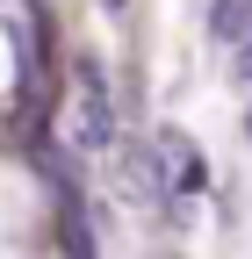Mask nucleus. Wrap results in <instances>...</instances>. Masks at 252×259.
<instances>
[{
	"mask_svg": "<svg viewBox=\"0 0 252 259\" xmlns=\"http://www.w3.org/2000/svg\"><path fill=\"white\" fill-rule=\"evenodd\" d=\"M122 187H130V202H166L173 194V158H166L159 137L122 151Z\"/></svg>",
	"mask_w": 252,
	"mask_h": 259,
	"instance_id": "obj_1",
	"label": "nucleus"
},
{
	"mask_svg": "<svg viewBox=\"0 0 252 259\" xmlns=\"http://www.w3.org/2000/svg\"><path fill=\"white\" fill-rule=\"evenodd\" d=\"M72 144H79V151H108V144H115V108H108L101 87L79 94V108H72Z\"/></svg>",
	"mask_w": 252,
	"mask_h": 259,
	"instance_id": "obj_2",
	"label": "nucleus"
},
{
	"mask_svg": "<svg viewBox=\"0 0 252 259\" xmlns=\"http://www.w3.org/2000/svg\"><path fill=\"white\" fill-rule=\"evenodd\" d=\"M209 36L216 44H245L252 36V0H209Z\"/></svg>",
	"mask_w": 252,
	"mask_h": 259,
	"instance_id": "obj_3",
	"label": "nucleus"
},
{
	"mask_svg": "<svg viewBox=\"0 0 252 259\" xmlns=\"http://www.w3.org/2000/svg\"><path fill=\"white\" fill-rule=\"evenodd\" d=\"M238 87H245V94H252V36H245V44H238Z\"/></svg>",
	"mask_w": 252,
	"mask_h": 259,
	"instance_id": "obj_4",
	"label": "nucleus"
},
{
	"mask_svg": "<svg viewBox=\"0 0 252 259\" xmlns=\"http://www.w3.org/2000/svg\"><path fill=\"white\" fill-rule=\"evenodd\" d=\"M245 137H252V108H245Z\"/></svg>",
	"mask_w": 252,
	"mask_h": 259,
	"instance_id": "obj_5",
	"label": "nucleus"
},
{
	"mask_svg": "<svg viewBox=\"0 0 252 259\" xmlns=\"http://www.w3.org/2000/svg\"><path fill=\"white\" fill-rule=\"evenodd\" d=\"M108 8H122V0H108Z\"/></svg>",
	"mask_w": 252,
	"mask_h": 259,
	"instance_id": "obj_6",
	"label": "nucleus"
}]
</instances>
